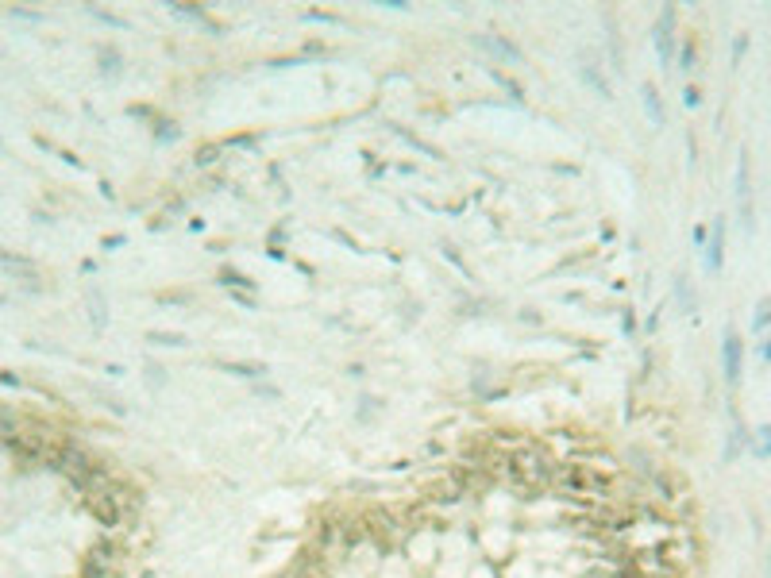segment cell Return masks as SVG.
<instances>
[{
  "label": "cell",
  "instance_id": "3957f363",
  "mask_svg": "<svg viewBox=\"0 0 771 578\" xmlns=\"http://www.w3.org/2000/svg\"><path fill=\"white\" fill-rule=\"evenodd\" d=\"M652 39H655V54H660V62H664V70H667L671 58H675V8L660 12V19H655V27H652Z\"/></svg>",
  "mask_w": 771,
  "mask_h": 578
},
{
  "label": "cell",
  "instance_id": "d6986e66",
  "mask_svg": "<svg viewBox=\"0 0 771 578\" xmlns=\"http://www.w3.org/2000/svg\"><path fill=\"white\" fill-rule=\"evenodd\" d=\"M760 355H763V363H771V339H763V351H760Z\"/></svg>",
  "mask_w": 771,
  "mask_h": 578
},
{
  "label": "cell",
  "instance_id": "e0dca14e",
  "mask_svg": "<svg viewBox=\"0 0 771 578\" xmlns=\"http://www.w3.org/2000/svg\"><path fill=\"white\" fill-rule=\"evenodd\" d=\"M748 50V35H737V42H733V62H740Z\"/></svg>",
  "mask_w": 771,
  "mask_h": 578
},
{
  "label": "cell",
  "instance_id": "6da1fadb",
  "mask_svg": "<svg viewBox=\"0 0 771 578\" xmlns=\"http://www.w3.org/2000/svg\"><path fill=\"white\" fill-rule=\"evenodd\" d=\"M737 208H740L745 231H752L756 212H752V162H748V147H740V162H737Z\"/></svg>",
  "mask_w": 771,
  "mask_h": 578
},
{
  "label": "cell",
  "instance_id": "8992f818",
  "mask_svg": "<svg viewBox=\"0 0 771 578\" xmlns=\"http://www.w3.org/2000/svg\"><path fill=\"white\" fill-rule=\"evenodd\" d=\"M478 47L494 50V54L509 58V62H521V47H517V42H509V39H501V35H478Z\"/></svg>",
  "mask_w": 771,
  "mask_h": 578
},
{
  "label": "cell",
  "instance_id": "ac0fdd59",
  "mask_svg": "<svg viewBox=\"0 0 771 578\" xmlns=\"http://www.w3.org/2000/svg\"><path fill=\"white\" fill-rule=\"evenodd\" d=\"M706 240H710V231H706L702 224H698V228H694V247L702 251V247H706Z\"/></svg>",
  "mask_w": 771,
  "mask_h": 578
},
{
  "label": "cell",
  "instance_id": "9c48e42d",
  "mask_svg": "<svg viewBox=\"0 0 771 578\" xmlns=\"http://www.w3.org/2000/svg\"><path fill=\"white\" fill-rule=\"evenodd\" d=\"M675 297H679L683 313H694V308H698L694 289H690V278H687V274H679V278H675Z\"/></svg>",
  "mask_w": 771,
  "mask_h": 578
},
{
  "label": "cell",
  "instance_id": "277c9868",
  "mask_svg": "<svg viewBox=\"0 0 771 578\" xmlns=\"http://www.w3.org/2000/svg\"><path fill=\"white\" fill-rule=\"evenodd\" d=\"M725 266V216L710 224V243H706V270L710 274H722Z\"/></svg>",
  "mask_w": 771,
  "mask_h": 578
},
{
  "label": "cell",
  "instance_id": "30bf717a",
  "mask_svg": "<svg viewBox=\"0 0 771 578\" xmlns=\"http://www.w3.org/2000/svg\"><path fill=\"white\" fill-rule=\"evenodd\" d=\"M771 324V297L756 301V316H752V331H763Z\"/></svg>",
  "mask_w": 771,
  "mask_h": 578
},
{
  "label": "cell",
  "instance_id": "5b68a950",
  "mask_svg": "<svg viewBox=\"0 0 771 578\" xmlns=\"http://www.w3.org/2000/svg\"><path fill=\"white\" fill-rule=\"evenodd\" d=\"M640 97H644V112H648V120H652L655 127H664L667 112H664V100H660V89H655L652 81H644V85H640Z\"/></svg>",
  "mask_w": 771,
  "mask_h": 578
},
{
  "label": "cell",
  "instance_id": "ba28073f",
  "mask_svg": "<svg viewBox=\"0 0 771 578\" xmlns=\"http://www.w3.org/2000/svg\"><path fill=\"white\" fill-rule=\"evenodd\" d=\"M216 366L228 370V374H235V378H263V374H266L263 363H216Z\"/></svg>",
  "mask_w": 771,
  "mask_h": 578
},
{
  "label": "cell",
  "instance_id": "7a4b0ae2",
  "mask_svg": "<svg viewBox=\"0 0 771 578\" xmlns=\"http://www.w3.org/2000/svg\"><path fill=\"white\" fill-rule=\"evenodd\" d=\"M722 370H725V382H729V386H737L740 374H745V343H740L733 324L722 331Z\"/></svg>",
  "mask_w": 771,
  "mask_h": 578
},
{
  "label": "cell",
  "instance_id": "4fadbf2b",
  "mask_svg": "<svg viewBox=\"0 0 771 578\" xmlns=\"http://www.w3.org/2000/svg\"><path fill=\"white\" fill-rule=\"evenodd\" d=\"M694 58H698V42L687 39V42H683V54H679V70H683V74L694 70Z\"/></svg>",
  "mask_w": 771,
  "mask_h": 578
},
{
  "label": "cell",
  "instance_id": "52a82bcc",
  "mask_svg": "<svg viewBox=\"0 0 771 578\" xmlns=\"http://www.w3.org/2000/svg\"><path fill=\"white\" fill-rule=\"evenodd\" d=\"M579 77H582V81H586V85H590V89H594V93H598V97H605V100L614 97V89H609V81H605V77H602V74H598V70H594V66H590V62H582V66H579Z\"/></svg>",
  "mask_w": 771,
  "mask_h": 578
},
{
  "label": "cell",
  "instance_id": "7c38bea8",
  "mask_svg": "<svg viewBox=\"0 0 771 578\" xmlns=\"http://www.w3.org/2000/svg\"><path fill=\"white\" fill-rule=\"evenodd\" d=\"M120 62H124V58H120V50H100V70H104V74H112L116 77L120 74Z\"/></svg>",
  "mask_w": 771,
  "mask_h": 578
},
{
  "label": "cell",
  "instance_id": "9a60e30c",
  "mask_svg": "<svg viewBox=\"0 0 771 578\" xmlns=\"http://www.w3.org/2000/svg\"><path fill=\"white\" fill-rule=\"evenodd\" d=\"M683 104L698 108V104H702V89H698V85H687V89H683Z\"/></svg>",
  "mask_w": 771,
  "mask_h": 578
},
{
  "label": "cell",
  "instance_id": "5bb4252c",
  "mask_svg": "<svg viewBox=\"0 0 771 578\" xmlns=\"http://www.w3.org/2000/svg\"><path fill=\"white\" fill-rule=\"evenodd\" d=\"M220 286H240V289H255V281L247 274H235V270H224L220 274Z\"/></svg>",
  "mask_w": 771,
  "mask_h": 578
},
{
  "label": "cell",
  "instance_id": "2e32d148",
  "mask_svg": "<svg viewBox=\"0 0 771 578\" xmlns=\"http://www.w3.org/2000/svg\"><path fill=\"white\" fill-rule=\"evenodd\" d=\"M760 455H771V428H760V444H756Z\"/></svg>",
  "mask_w": 771,
  "mask_h": 578
},
{
  "label": "cell",
  "instance_id": "8fae6325",
  "mask_svg": "<svg viewBox=\"0 0 771 578\" xmlns=\"http://www.w3.org/2000/svg\"><path fill=\"white\" fill-rule=\"evenodd\" d=\"M147 339L158 347H185V336H178V331H147Z\"/></svg>",
  "mask_w": 771,
  "mask_h": 578
}]
</instances>
